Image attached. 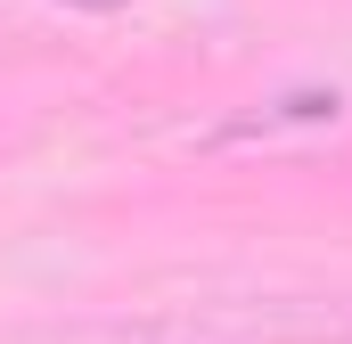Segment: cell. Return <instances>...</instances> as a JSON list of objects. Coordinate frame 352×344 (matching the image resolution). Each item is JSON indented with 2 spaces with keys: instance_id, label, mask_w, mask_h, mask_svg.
<instances>
[{
  "instance_id": "6da1fadb",
  "label": "cell",
  "mask_w": 352,
  "mask_h": 344,
  "mask_svg": "<svg viewBox=\"0 0 352 344\" xmlns=\"http://www.w3.org/2000/svg\"><path fill=\"white\" fill-rule=\"evenodd\" d=\"M66 8H123V0H66Z\"/></svg>"
}]
</instances>
